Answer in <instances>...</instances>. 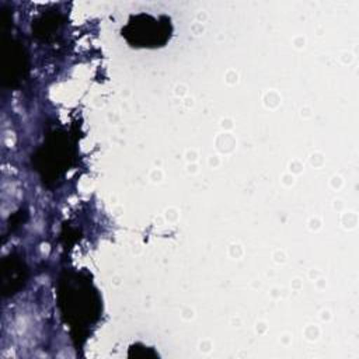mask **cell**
<instances>
[{
    "instance_id": "cell-1",
    "label": "cell",
    "mask_w": 359,
    "mask_h": 359,
    "mask_svg": "<svg viewBox=\"0 0 359 359\" xmlns=\"http://www.w3.org/2000/svg\"><path fill=\"white\" fill-rule=\"evenodd\" d=\"M171 35L170 18L161 15L158 18L150 14L132 15L126 27L122 29V36L132 46L156 48L163 46Z\"/></svg>"
}]
</instances>
